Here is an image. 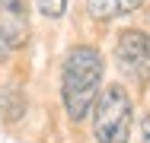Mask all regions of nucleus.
Returning <instances> with one entry per match:
<instances>
[{
	"label": "nucleus",
	"mask_w": 150,
	"mask_h": 143,
	"mask_svg": "<svg viewBox=\"0 0 150 143\" xmlns=\"http://www.w3.org/2000/svg\"><path fill=\"white\" fill-rule=\"evenodd\" d=\"M115 60H118V70L125 76H131L134 83H147L150 80V51H147V35L137 32V29H128L121 32L118 41H115Z\"/></svg>",
	"instance_id": "3"
},
{
	"label": "nucleus",
	"mask_w": 150,
	"mask_h": 143,
	"mask_svg": "<svg viewBox=\"0 0 150 143\" xmlns=\"http://www.w3.org/2000/svg\"><path fill=\"white\" fill-rule=\"evenodd\" d=\"M0 32L10 38V45H19L29 32V0H0Z\"/></svg>",
	"instance_id": "4"
},
{
	"label": "nucleus",
	"mask_w": 150,
	"mask_h": 143,
	"mask_svg": "<svg viewBox=\"0 0 150 143\" xmlns=\"http://www.w3.org/2000/svg\"><path fill=\"white\" fill-rule=\"evenodd\" d=\"M131 121H134V105L128 89L118 83L105 86L93 102V137L99 143H128Z\"/></svg>",
	"instance_id": "2"
},
{
	"label": "nucleus",
	"mask_w": 150,
	"mask_h": 143,
	"mask_svg": "<svg viewBox=\"0 0 150 143\" xmlns=\"http://www.w3.org/2000/svg\"><path fill=\"white\" fill-rule=\"evenodd\" d=\"M147 51H150V35H147Z\"/></svg>",
	"instance_id": "10"
},
{
	"label": "nucleus",
	"mask_w": 150,
	"mask_h": 143,
	"mask_svg": "<svg viewBox=\"0 0 150 143\" xmlns=\"http://www.w3.org/2000/svg\"><path fill=\"white\" fill-rule=\"evenodd\" d=\"M23 114H26V92L16 89V86L0 89V118L6 124H16Z\"/></svg>",
	"instance_id": "6"
},
{
	"label": "nucleus",
	"mask_w": 150,
	"mask_h": 143,
	"mask_svg": "<svg viewBox=\"0 0 150 143\" xmlns=\"http://www.w3.org/2000/svg\"><path fill=\"white\" fill-rule=\"evenodd\" d=\"M144 0H86V10H90L93 19L105 22V19H118V16H128L134 10H141Z\"/></svg>",
	"instance_id": "5"
},
{
	"label": "nucleus",
	"mask_w": 150,
	"mask_h": 143,
	"mask_svg": "<svg viewBox=\"0 0 150 143\" xmlns=\"http://www.w3.org/2000/svg\"><path fill=\"white\" fill-rule=\"evenodd\" d=\"M102 76H105V60L93 45H77L67 54L61 70V99L70 121H83L93 111V102L102 92Z\"/></svg>",
	"instance_id": "1"
},
{
	"label": "nucleus",
	"mask_w": 150,
	"mask_h": 143,
	"mask_svg": "<svg viewBox=\"0 0 150 143\" xmlns=\"http://www.w3.org/2000/svg\"><path fill=\"white\" fill-rule=\"evenodd\" d=\"M10 48H13V45H10V38H6L3 32H0V60H3L6 54H10Z\"/></svg>",
	"instance_id": "9"
},
{
	"label": "nucleus",
	"mask_w": 150,
	"mask_h": 143,
	"mask_svg": "<svg viewBox=\"0 0 150 143\" xmlns=\"http://www.w3.org/2000/svg\"><path fill=\"white\" fill-rule=\"evenodd\" d=\"M141 143H150V114L141 118Z\"/></svg>",
	"instance_id": "8"
},
{
	"label": "nucleus",
	"mask_w": 150,
	"mask_h": 143,
	"mask_svg": "<svg viewBox=\"0 0 150 143\" xmlns=\"http://www.w3.org/2000/svg\"><path fill=\"white\" fill-rule=\"evenodd\" d=\"M38 10H42V16H48V19H61L64 10H67V0H38Z\"/></svg>",
	"instance_id": "7"
}]
</instances>
